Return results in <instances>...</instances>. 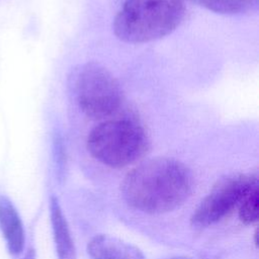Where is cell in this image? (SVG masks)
Here are the masks:
<instances>
[{"mask_svg":"<svg viewBox=\"0 0 259 259\" xmlns=\"http://www.w3.org/2000/svg\"><path fill=\"white\" fill-rule=\"evenodd\" d=\"M184 15V0H125L114 17L113 31L124 42H149L173 32Z\"/></svg>","mask_w":259,"mask_h":259,"instance_id":"cell-2","label":"cell"},{"mask_svg":"<svg viewBox=\"0 0 259 259\" xmlns=\"http://www.w3.org/2000/svg\"><path fill=\"white\" fill-rule=\"evenodd\" d=\"M91 156L111 168H123L140 160L150 147L147 133L132 119H109L93 127L87 137Z\"/></svg>","mask_w":259,"mask_h":259,"instance_id":"cell-3","label":"cell"},{"mask_svg":"<svg viewBox=\"0 0 259 259\" xmlns=\"http://www.w3.org/2000/svg\"><path fill=\"white\" fill-rule=\"evenodd\" d=\"M257 180L253 174H232L220 179L193 211L191 225L206 228L231 214Z\"/></svg>","mask_w":259,"mask_h":259,"instance_id":"cell-5","label":"cell"},{"mask_svg":"<svg viewBox=\"0 0 259 259\" xmlns=\"http://www.w3.org/2000/svg\"><path fill=\"white\" fill-rule=\"evenodd\" d=\"M197 5L220 14H238L255 4L256 0H190Z\"/></svg>","mask_w":259,"mask_h":259,"instance_id":"cell-10","label":"cell"},{"mask_svg":"<svg viewBox=\"0 0 259 259\" xmlns=\"http://www.w3.org/2000/svg\"><path fill=\"white\" fill-rule=\"evenodd\" d=\"M22 259H35V250H34V248L33 247H29L26 250V252H25L24 256L22 257Z\"/></svg>","mask_w":259,"mask_h":259,"instance_id":"cell-11","label":"cell"},{"mask_svg":"<svg viewBox=\"0 0 259 259\" xmlns=\"http://www.w3.org/2000/svg\"><path fill=\"white\" fill-rule=\"evenodd\" d=\"M240 221L248 226L258 221L259 217V181H255L246 192L238 206Z\"/></svg>","mask_w":259,"mask_h":259,"instance_id":"cell-9","label":"cell"},{"mask_svg":"<svg viewBox=\"0 0 259 259\" xmlns=\"http://www.w3.org/2000/svg\"><path fill=\"white\" fill-rule=\"evenodd\" d=\"M0 231L9 254L19 256L25 245L24 227L13 202L4 194H0Z\"/></svg>","mask_w":259,"mask_h":259,"instance_id":"cell-6","label":"cell"},{"mask_svg":"<svg viewBox=\"0 0 259 259\" xmlns=\"http://www.w3.org/2000/svg\"><path fill=\"white\" fill-rule=\"evenodd\" d=\"M50 215L58 259H76V248L68 222L56 196L50 199Z\"/></svg>","mask_w":259,"mask_h":259,"instance_id":"cell-8","label":"cell"},{"mask_svg":"<svg viewBox=\"0 0 259 259\" xmlns=\"http://www.w3.org/2000/svg\"><path fill=\"white\" fill-rule=\"evenodd\" d=\"M87 253L91 259H145L138 247L105 234L96 235L88 242Z\"/></svg>","mask_w":259,"mask_h":259,"instance_id":"cell-7","label":"cell"},{"mask_svg":"<svg viewBox=\"0 0 259 259\" xmlns=\"http://www.w3.org/2000/svg\"><path fill=\"white\" fill-rule=\"evenodd\" d=\"M74 92L80 110L92 119L112 115L122 102V91L117 80L95 62L80 67L74 81Z\"/></svg>","mask_w":259,"mask_h":259,"instance_id":"cell-4","label":"cell"},{"mask_svg":"<svg viewBox=\"0 0 259 259\" xmlns=\"http://www.w3.org/2000/svg\"><path fill=\"white\" fill-rule=\"evenodd\" d=\"M169 259H193L191 257H187V256H177V257H172Z\"/></svg>","mask_w":259,"mask_h":259,"instance_id":"cell-12","label":"cell"},{"mask_svg":"<svg viewBox=\"0 0 259 259\" xmlns=\"http://www.w3.org/2000/svg\"><path fill=\"white\" fill-rule=\"evenodd\" d=\"M254 242H255V245H257V230L255 231V233H254Z\"/></svg>","mask_w":259,"mask_h":259,"instance_id":"cell-13","label":"cell"},{"mask_svg":"<svg viewBox=\"0 0 259 259\" xmlns=\"http://www.w3.org/2000/svg\"><path fill=\"white\" fill-rule=\"evenodd\" d=\"M192 176L180 161L148 159L124 177L122 196L133 208L146 213H163L179 207L190 195Z\"/></svg>","mask_w":259,"mask_h":259,"instance_id":"cell-1","label":"cell"}]
</instances>
